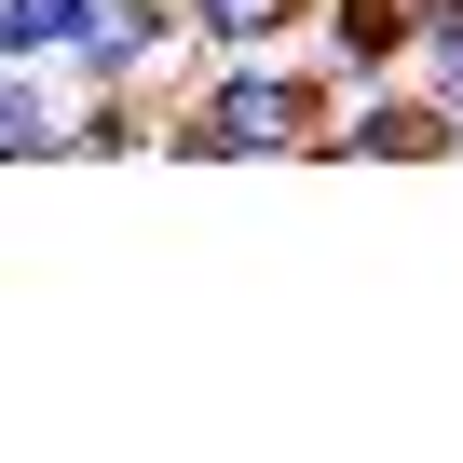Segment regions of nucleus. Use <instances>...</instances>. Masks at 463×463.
Instances as JSON below:
<instances>
[{
  "label": "nucleus",
  "mask_w": 463,
  "mask_h": 463,
  "mask_svg": "<svg viewBox=\"0 0 463 463\" xmlns=\"http://www.w3.org/2000/svg\"><path fill=\"white\" fill-rule=\"evenodd\" d=\"M341 123V69L246 42V55H191V82L164 96V150L177 164H314Z\"/></svg>",
  "instance_id": "1"
},
{
  "label": "nucleus",
  "mask_w": 463,
  "mask_h": 463,
  "mask_svg": "<svg viewBox=\"0 0 463 463\" xmlns=\"http://www.w3.org/2000/svg\"><path fill=\"white\" fill-rule=\"evenodd\" d=\"M314 164H463V123L422 82H368V96H341V123H327Z\"/></svg>",
  "instance_id": "2"
},
{
  "label": "nucleus",
  "mask_w": 463,
  "mask_h": 463,
  "mask_svg": "<svg viewBox=\"0 0 463 463\" xmlns=\"http://www.w3.org/2000/svg\"><path fill=\"white\" fill-rule=\"evenodd\" d=\"M314 55L341 69V96L409 82L422 69V0H314Z\"/></svg>",
  "instance_id": "3"
},
{
  "label": "nucleus",
  "mask_w": 463,
  "mask_h": 463,
  "mask_svg": "<svg viewBox=\"0 0 463 463\" xmlns=\"http://www.w3.org/2000/svg\"><path fill=\"white\" fill-rule=\"evenodd\" d=\"M191 28H204V55H246V42H300L314 0H191Z\"/></svg>",
  "instance_id": "4"
},
{
  "label": "nucleus",
  "mask_w": 463,
  "mask_h": 463,
  "mask_svg": "<svg viewBox=\"0 0 463 463\" xmlns=\"http://www.w3.org/2000/svg\"><path fill=\"white\" fill-rule=\"evenodd\" d=\"M96 28V0H0V55H42V69H69V42Z\"/></svg>",
  "instance_id": "5"
}]
</instances>
